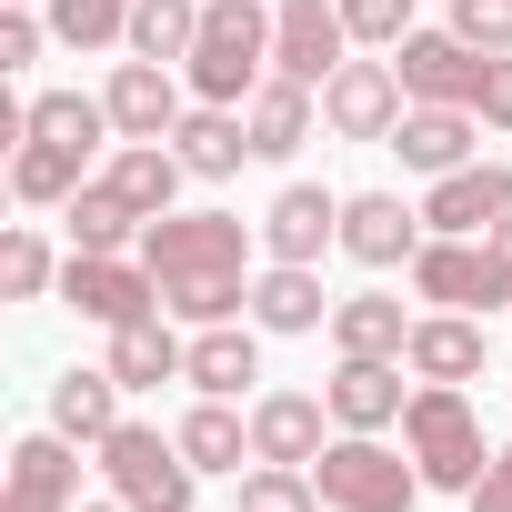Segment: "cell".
<instances>
[{
  "mask_svg": "<svg viewBox=\"0 0 512 512\" xmlns=\"http://www.w3.org/2000/svg\"><path fill=\"white\" fill-rule=\"evenodd\" d=\"M482 131H512V51H492V71H482Z\"/></svg>",
  "mask_w": 512,
  "mask_h": 512,
  "instance_id": "f35d334b",
  "label": "cell"
},
{
  "mask_svg": "<svg viewBox=\"0 0 512 512\" xmlns=\"http://www.w3.org/2000/svg\"><path fill=\"white\" fill-rule=\"evenodd\" d=\"M181 452H191V472H241V452H251V422L231 412V402H191L181 412Z\"/></svg>",
  "mask_w": 512,
  "mask_h": 512,
  "instance_id": "f546056e",
  "label": "cell"
},
{
  "mask_svg": "<svg viewBox=\"0 0 512 512\" xmlns=\"http://www.w3.org/2000/svg\"><path fill=\"white\" fill-rule=\"evenodd\" d=\"M101 181H111V191H121V201H131V211H141V221H161V211H171V201H181V181H191V161H181V151H171V141H121V151H111V171H101Z\"/></svg>",
  "mask_w": 512,
  "mask_h": 512,
  "instance_id": "603a6c76",
  "label": "cell"
},
{
  "mask_svg": "<svg viewBox=\"0 0 512 512\" xmlns=\"http://www.w3.org/2000/svg\"><path fill=\"white\" fill-rule=\"evenodd\" d=\"M61 302H71L81 322L121 332V322L161 312V282H151V262H141V251H71V262H61Z\"/></svg>",
  "mask_w": 512,
  "mask_h": 512,
  "instance_id": "52a82bcc",
  "label": "cell"
},
{
  "mask_svg": "<svg viewBox=\"0 0 512 512\" xmlns=\"http://www.w3.org/2000/svg\"><path fill=\"white\" fill-rule=\"evenodd\" d=\"M342 21H352V41L402 51V41H412V0H342Z\"/></svg>",
  "mask_w": 512,
  "mask_h": 512,
  "instance_id": "d590c367",
  "label": "cell"
},
{
  "mask_svg": "<svg viewBox=\"0 0 512 512\" xmlns=\"http://www.w3.org/2000/svg\"><path fill=\"white\" fill-rule=\"evenodd\" d=\"M11 11H41V0H11Z\"/></svg>",
  "mask_w": 512,
  "mask_h": 512,
  "instance_id": "7bdbcfd3",
  "label": "cell"
},
{
  "mask_svg": "<svg viewBox=\"0 0 512 512\" xmlns=\"http://www.w3.org/2000/svg\"><path fill=\"white\" fill-rule=\"evenodd\" d=\"M41 41H51V11H11V0H0V71H31Z\"/></svg>",
  "mask_w": 512,
  "mask_h": 512,
  "instance_id": "8d00e7d4",
  "label": "cell"
},
{
  "mask_svg": "<svg viewBox=\"0 0 512 512\" xmlns=\"http://www.w3.org/2000/svg\"><path fill=\"white\" fill-rule=\"evenodd\" d=\"M322 422H332L322 392H262V402H251V462H292V472H312L322 442H332Z\"/></svg>",
  "mask_w": 512,
  "mask_h": 512,
  "instance_id": "9a60e30c",
  "label": "cell"
},
{
  "mask_svg": "<svg viewBox=\"0 0 512 512\" xmlns=\"http://www.w3.org/2000/svg\"><path fill=\"white\" fill-rule=\"evenodd\" d=\"M81 161H91V151H61V141H11V191H21L31 211H61V201L81 191Z\"/></svg>",
  "mask_w": 512,
  "mask_h": 512,
  "instance_id": "f1b7e54d",
  "label": "cell"
},
{
  "mask_svg": "<svg viewBox=\"0 0 512 512\" xmlns=\"http://www.w3.org/2000/svg\"><path fill=\"white\" fill-rule=\"evenodd\" d=\"M81 512H131V502H121V492H111V502H81Z\"/></svg>",
  "mask_w": 512,
  "mask_h": 512,
  "instance_id": "b9f144b4",
  "label": "cell"
},
{
  "mask_svg": "<svg viewBox=\"0 0 512 512\" xmlns=\"http://www.w3.org/2000/svg\"><path fill=\"white\" fill-rule=\"evenodd\" d=\"M41 11H51V41H71V51L131 41V0H41Z\"/></svg>",
  "mask_w": 512,
  "mask_h": 512,
  "instance_id": "d6a6232c",
  "label": "cell"
},
{
  "mask_svg": "<svg viewBox=\"0 0 512 512\" xmlns=\"http://www.w3.org/2000/svg\"><path fill=\"white\" fill-rule=\"evenodd\" d=\"M332 342H342V352H372V362H402L412 312H402L392 292H352V302H332Z\"/></svg>",
  "mask_w": 512,
  "mask_h": 512,
  "instance_id": "83f0119b",
  "label": "cell"
},
{
  "mask_svg": "<svg viewBox=\"0 0 512 512\" xmlns=\"http://www.w3.org/2000/svg\"><path fill=\"white\" fill-rule=\"evenodd\" d=\"M402 372H412V362H372V352H342V372L322 382L332 422H342V432H392V422H402V402H412V392H402Z\"/></svg>",
  "mask_w": 512,
  "mask_h": 512,
  "instance_id": "2e32d148",
  "label": "cell"
},
{
  "mask_svg": "<svg viewBox=\"0 0 512 512\" xmlns=\"http://www.w3.org/2000/svg\"><path fill=\"white\" fill-rule=\"evenodd\" d=\"M0 512H81V442L71 432H21Z\"/></svg>",
  "mask_w": 512,
  "mask_h": 512,
  "instance_id": "8fae6325",
  "label": "cell"
},
{
  "mask_svg": "<svg viewBox=\"0 0 512 512\" xmlns=\"http://www.w3.org/2000/svg\"><path fill=\"white\" fill-rule=\"evenodd\" d=\"M312 492H322V512H412L432 482H422V462L392 452L382 432H342V442H322Z\"/></svg>",
  "mask_w": 512,
  "mask_h": 512,
  "instance_id": "277c9868",
  "label": "cell"
},
{
  "mask_svg": "<svg viewBox=\"0 0 512 512\" xmlns=\"http://www.w3.org/2000/svg\"><path fill=\"white\" fill-rule=\"evenodd\" d=\"M402 362H412V382H482L492 332H482L472 312H422L412 342H402Z\"/></svg>",
  "mask_w": 512,
  "mask_h": 512,
  "instance_id": "ac0fdd59",
  "label": "cell"
},
{
  "mask_svg": "<svg viewBox=\"0 0 512 512\" xmlns=\"http://www.w3.org/2000/svg\"><path fill=\"white\" fill-rule=\"evenodd\" d=\"M101 101H111V131H121V141H171V131H181V81H171V61H121Z\"/></svg>",
  "mask_w": 512,
  "mask_h": 512,
  "instance_id": "e0dca14e",
  "label": "cell"
},
{
  "mask_svg": "<svg viewBox=\"0 0 512 512\" xmlns=\"http://www.w3.org/2000/svg\"><path fill=\"white\" fill-rule=\"evenodd\" d=\"M61 231H71V251H141V211L111 191V181H81L71 201H61Z\"/></svg>",
  "mask_w": 512,
  "mask_h": 512,
  "instance_id": "484cf974",
  "label": "cell"
},
{
  "mask_svg": "<svg viewBox=\"0 0 512 512\" xmlns=\"http://www.w3.org/2000/svg\"><path fill=\"white\" fill-rule=\"evenodd\" d=\"M181 382H191V392H211V402H231L241 382H262V322H201V332H191Z\"/></svg>",
  "mask_w": 512,
  "mask_h": 512,
  "instance_id": "ffe728a7",
  "label": "cell"
},
{
  "mask_svg": "<svg viewBox=\"0 0 512 512\" xmlns=\"http://www.w3.org/2000/svg\"><path fill=\"white\" fill-rule=\"evenodd\" d=\"M402 111H412V91H402L392 61H342V71L322 81V121H332L342 141H392Z\"/></svg>",
  "mask_w": 512,
  "mask_h": 512,
  "instance_id": "9c48e42d",
  "label": "cell"
},
{
  "mask_svg": "<svg viewBox=\"0 0 512 512\" xmlns=\"http://www.w3.org/2000/svg\"><path fill=\"white\" fill-rule=\"evenodd\" d=\"M171 151L191 161V181H231V171L251 161V121H241V111H221V101H201V111H181Z\"/></svg>",
  "mask_w": 512,
  "mask_h": 512,
  "instance_id": "d4e9b609",
  "label": "cell"
},
{
  "mask_svg": "<svg viewBox=\"0 0 512 512\" xmlns=\"http://www.w3.org/2000/svg\"><path fill=\"white\" fill-rule=\"evenodd\" d=\"M251 221L231 211H161L141 231V262L161 282V312L171 322H241L251 312Z\"/></svg>",
  "mask_w": 512,
  "mask_h": 512,
  "instance_id": "6da1fadb",
  "label": "cell"
},
{
  "mask_svg": "<svg viewBox=\"0 0 512 512\" xmlns=\"http://www.w3.org/2000/svg\"><path fill=\"white\" fill-rule=\"evenodd\" d=\"M392 151H402V171L442 181V171L482 161V111H452V101H412V111H402V131H392Z\"/></svg>",
  "mask_w": 512,
  "mask_h": 512,
  "instance_id": "4fadbf2b",
  "label": "cell"
},
{
  "mask_svg": "<svg viewBox=\"0 0 512 512\" xmlns=\"http://www.w3.org/2000/svg\"><path fill=\"white\" fill-rule=\"evenodd\" d=\"M0 292H11V302L61 292V262H51V241H41L31 221H11V241H0Z\"/></svg>",
  "mask_w": 512,
  "mask_h": 512,
  "instance_id": "836d02e7",
  "label": "cell"
},
{
  "mask_svg": "<svg viewBox=\"0 0 512 512\" xmlns=\"http://www.w3.org/2000/svg\"><path fill=\"white\" fill-rule=\"evenodd\" d=\"M241 512H322V492H312V472L262 462V472H241Z\"/></svg>",
  "mask_w": 512,
  "mask_h": 512,
  "instance_id": "e575fe53",
  "label": "cell"
},
{
  "mask_svg": "<svg viewBox=\"0 0 512 512\" xmlns=\"http://www.w3.org/2000/svg\"><path fill=\"white\" fill-rule=\"evenodd\" d=\"M181 81H191L201 101L241 111L251 91L272 81V11H262V0H201V41H191Z\"/></svg>",
  "mask_w": 512,
  "mask_h": 512,
  "instance_id": "7a4b0ae2",
  "label": "cell"
},
{
  "mask_svg": "<svg viewBox=\"0 0 512 512\" xmlns=\"http://www.w3.org/2000/svg\"><path fill=\"white\" fill-rule=\"evenodd\" d=\"M101 131H111V101H91V91H41V101H31V141L91 151Z\"/></svg>",
  "mask_w": 512,
  "mask_h": 512,
  "instance_id": "1f68e13d",
  "label": "cell"
},
{
  "mask_svg": "<svg viewBox=\"0 0 512 512\" xmlns=\"http://www.w3.org/2000/svg\"><path fill=\"white\" fill-rule=\"evenodd\" d=\"M412 292H422L432 312H492V302H512V262H502L492 241L432 231V241L412 251Z\"/></svg>",
  "mask_w": 512,
  "mask_h": 512,
  "instance_id": "8992f818",
  "label": "cell"
},
{
  "mask_svg": "<svg viewBox=\"0 0 512 512\" xmlns=\"http://www.w3.org/2000/svg\"><path fill=\"white\" fill-rule=\"evenodd\" d=\"M402 452L422 462L432 492H472V482H482L492 442H482V412L462 402V382H422V392L402 402Z\"/></svg>",
  "mask_w": 512,
  "mask_h": 512,
  "instance_id": "3957f363",
  "label": "cell"
},
{
  "mask_svg": "<svg viewBox=\"0 0 512 512\" xmlns=\"http://www.w3.org/2000/svg\"><path fill=\"white\" fill-rule=\"evenodd\" d=\"M51 432L111 442V432H121V372H111V362H101V372H61V382H51Z\"/></svg>",
  "mask_w": 512,
  "mask_h": 512,
  "instance_id": "4316f807",
  "label": "cell"
},
{
  "mask_svg": "<svg viewBox=\"0 0 512 512\" xmlns=\"http://www.w3.org/2000/svg\"><path fill=\"white\" fill-rule=\"evenodd\" d=\"M482 241H492V251H502V262H512V211H502V221H492V231H482Z\"/></svg>",
  "mask_w": 512,
  "mask_h": 512,
  "instance_id": "60d3db41",
  "label": "cell"
},
{
  "mask_svg": "<svg viewBox=\"0 0 512 512\" xmlns=\"http://www.w3.org/2000/svg\"><path fill=\"white\" fill-rule=\"evenodd\" d=\"M472 512H512V442L482 462V482H472Z\"/></svg>",
  "mask_w": 512,
  "mask_h": 512,
  "instance_id": "ab89813d",
  "label": "cell"
},
{
  "mask_svg": "<svg viewBox=\"0 0 512 512\" xmlns=\"http://www.w3.org/2000/svg\"><path fill=\"white\" fill-rule=\"evenodd\" d=\"M392 71H402V91H412V101H452V111H472V101H482L492 51H472L462 31H412V41L392 51Z\"/></svg>",
  "mask_w": 512,
  "mask_h": 512,
  "instance_id": "30bf717a",
  "label": "cell"
},
{
  "mask_svg": "<svg viewBox=\"0 0 512 512\" xmlns=\"http://www.w3.org/2000/svg\"><path fill=\"white\" fill-rule=\"evenodd\" d=\"M422 241H432V221H422V211H402V191H352V201H342V251H352L362 272L412 262Z\"/></svg>",
  "mask_w": 512,
  "mask_h": 512,
  "instance_id": "7c38bea8",
  "label": "cell"
},
{
  "mask_svg": "<svg viewBox=\"0 0 512 512\" xmlns=\"http://www.w3.org/2000/svg\"><path fill=\"white\" fill-rule=\"evenodd\" d=\"M502 211H512V171H502V161H462V171H442V181L422 191V221L452 231V241H482Z\"/></svg>",
  "mask_w": 512,
  "mask_h": 512,
  "instance_id": "5bb4252c",
  "label": "cell"
},
{
  "mask_svg": "<svg viewBox=\"0 0 512 512\" xmlns=\"http://www.w3.org/2000/svg\"><path fill=\"white\" fill-rule=\"evenodd\" d=\"M181 362H191V342L171 332V312H141V322L111 332V372H121V392H161V382H181Z\"/></svg>",
  "mask_w": 512,
  "mask_h": 512,
  "instance_id": "cb8c5ba5",
  "label": "cell"
},
{
  "mask_svg": "<svg viewBox=\"0 0 512 512\" xmlns=\"http://www.w3.org/2000/svg\"><path fill=\"white\" fill-rule=\"evenodd\" d=\"M201 41V0H131V61H191Z\"/></svg>",
  "mask_w": 512,
  "mask_h": 512,
  "instance_id": "4dcf8cb0",
  "label": "cell"
},
{
  "mask_svg": "<svg viewBox=\"0 0 512 512\" xmlns=\"http://www.w3.org/2000/svg\"><path fill=\"white\" fill-rule=\"evenodd\" d=\"M332 241H342V201H332L322 181H292V191L262 211V251H272V262H322Z\"/></svg>",
  "mask_w": 512,
  "mask_h": 512,
  "instance_id": "d6986e66",
  "label": "cell"
},
{
  "mask_svg": "<svg viewBox=\"0 0 512 512\" xmlns=\"http://www.w3.org/2000/svg\"><path fill=\"white\" fill-rule=\"evenodd\" d=\"M352 61V21H342V0H282L272 11V71L282 81H332Z\"/></svg>",
  "mask_w": 512,
  "mask_h": 512,
  "instance_id": "ba28073f",
  "label": "cell"
},
{
  "mask_svg": "<svg viewBox=\"0 0 512 512\" xmlns=\"http://www.w3.org/2000/svg\"><path fill=\"white\" fill-rule=\"evenodd\" d=\"M312 111H322V91L312 81H262V91H251L241 101V121H251V161H292L302 141H312Z\"/></svg>",
  "mask_w": 512,
  "mask_h": 512,
  "instance_id": "7402d4cb",
  "label": "cell"
},
{
  "mask_svg": "<svg viewBox=\"0 0 512 512\" xmlns=\"http://www.w3.org/2000/svg\"><path fill=\"white\" fill-rule=\"evenodd\" d=\"M452 31L472 51H512V0H452Z\"/></svg>",
  "mask_w": 512,
  "mask_h": 512,
  "instance_id": "74e56055",
  "label": "cell"
},
{
  "mask_svg": "<svg viewBox=\"0 0 512 512\" xmlns=\"http://www.w3.org/2000/svg\"><path fill=\"white\" fill-rule=\"evenodd\" d=\"M101 452V482L131 502V512H191V452H181V432H151V422H121L111 442H91Z\"/></svg>",
  "mask_w": 512,
  "mask_h": 512,
  "instance_id": "5b68a950",
  "label": "cell"
},
{
  "mask_svg": "<svg viewBox=\"0 0 512 512\" xmlns=\"http://www.w3.org/2000/svg\"><path fill=\"white\" fill-rule=\"evenodd\" d=\"M251 322H262V332H322L332 322L322 262H262V272H251Z\"/></svg>",
  "mask_w": 512,
  "mask_h": 512,
  "instance_id": "44dd1931",
  "label": "cell"
}]
</instances>
